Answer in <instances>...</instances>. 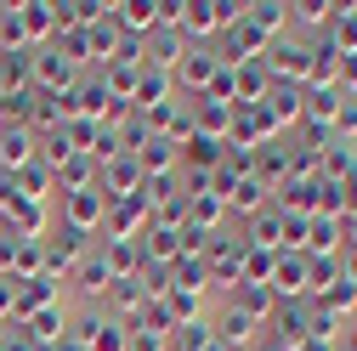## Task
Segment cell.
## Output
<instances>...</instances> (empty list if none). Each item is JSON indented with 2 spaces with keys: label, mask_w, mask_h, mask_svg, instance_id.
Listing matches in <instances>:
<instances>
[{
  "label": "cell",
  "mask_w": 357,
  "mask_h": 351,
  "mask_svg": "<svg viewBox=\"0 0 357 351\" xmlns=\"http://www.w3.org/2000/svg\"><path fill=\"white\" fill-rule=\"evenodd\" d=\"M23 153H29V136H0V159L6 164H23Z\"/></svg>",
  "instance_id": "cell-1"
}]
</instances>
